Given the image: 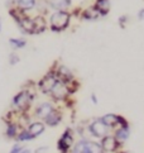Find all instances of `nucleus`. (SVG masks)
Segmentation results:
<instances>
[{"label":"nucleus","mask_w":144,"mask_h":153,"mask_svg":"<svg viewBox=\"0 0 144 153\" xmlns=\"http://www.w3.org/2000/svg\"><path fill=\"white\" fill-rule=\"evenodd\" d=\"M27 129H28V132L34 137V138H37V137H39L44 133V130H46V124H44L42 120L36 119V120H32L29 123Z\"/></svg>","instance_id":"nucleus-12"},{"label":"nucleus","mask_w":144,"mask_h":153,"mask_svg":"<svg viewBox=\"0 0 144 153\" xmlns=\"http://www.w3.org/2000/svg\"><path fill=\"white\" fill-rule=\"evenodd\" d=\"M8 61H9V65H10V66H15V65H18V63H19V61H20V57H19V54L16 53L15 51H13L12 53L9 54Z\"/></svg>","instance_id":"nucleus-25"},{"label":"nucleus","mask_w":144,"mask_h":153,"mask_svg":"<svg viewBox=\"0 0 144 153\" xmlns=\"http://www.w3.org/2000/svg\"><path fill=\"white\" fill-rule=\"evenodd\" d=\"M68 153H73V152H72V151H70V152H68Z\"/></svg>","instance_id":"nucleus-36"},{"label":"nucleus","mask_w":144,"mask_h":153,"mask_svg":"<svg viewBox=\"0 0 144 153\" xmlns=\"http://www.w3.org/2000/svg\"><path fill=\"white\" fill-rule=\"evenodd\" d=\"M62 120H63V111L61 110L59 108L56 106L46 118L42 120V122L46 124V127L53 128V127H57V125H59Z\"/></svg>","instance_id":"nucleus-10"},{"label":"nucleus","mask_w":144,"mask_h":153,"mask_svg":"<svg viewBox=\"0 0 144 153\" xmlns=\"http://www.w3.org/2000/svg\"><path fill=\"white\" fill-rule=\"evenodd\" d=\"M48 147L47 146H42V147H38V148L34 151V153H47L48 152Z\"/></svg>","instance_id":"nucleus-29"},{"label":"nucleus","mask_w":144,"mask_h":153,"mask_svg":"<svg viewBox=\"0 0 144 153\" xmlns=\"http://www.w3.org/2000/svg\"><path fill=\"white\" fill-rule=\"evenodd\" d=\"M118 127H123V128H128V127H130L128 120H126L123 115H119V114H118Z\"/></svg>","instance_id":"nucleus-27"},{"label":"nucleus","mask_w":144,"mask_h":153,"mask_svg":"<svg viewBox=\"0 0 144 153\" xmlns=\"http://www.w3.org/2000/svg\"><path fill=\"white\" fill-rule=\"evenodd\" d=\"M86 129H87L88 134H90L92 138H96V139H101L102 137L109 134V128L102 123V120L100 118L92 119L91 122L86 125Z\"/></svg>","instance_id":"nucleus-5"},{"label":"nucleus","mask_w":144,"mask_h":153,"mask_svg":"<svg viewBox=\"0 0 144 153\" xmlns=\"http://www.w3.org/2000/svg\"><path fill=\"white\" fill-rule=\"evenodd\" d=\"M9 46L12 48L13 51H18V50H23V48L27 46V39L22 37H18V38H10L9 39Z\"/></svg>","instance_id":"nucleus-20"},{"label":"nucleus","mask_w":144,"mask_h":153,"mask_svg":"<svg viewBox=\"0 0 144 153\" xmlns=\"http://www.w3.org/2000/svg\"><path fill=\"white\" fill-rule=\"evenodd\" d=\"M100 17L101 15L99 14V12L95 9L94 5H91V7H88L86 9H82L81 10V15H80V18L84 19V20H96Z\"/></svg>","instance_id":"nucleus-16"},{"label":"nucleus","mask_w":144,"mask_h":153,"mask_svg":"<svg viewBox=\"0 0 144 153\" xmlns=\"http://www.w3.org/2000/svg\"><path fill=\"white\" fill-rule=\"evenodd\" d=\"M100 119L102 120V123L109 128V130L110 129L114 130L115 128H118V114L109 113V114H105V115H102Z\"/></svg>","instance_id":"nucleus-19"},{"label":"nucleus","mask_w":144,"mask_h":153,"mask_svg":"<svg viewBox=\"0 0 144 153\" xmlns=\"http://www.w3.org/2000/svg\"><path fill=\"white\" fill-rule=\"evenodd\" d=\"M75 144V130L72 128H66L62 135L57 142V149L59 153H68Z\"/></svg>","instance_id":"nucleus-4"},{"label":"nucleus","mask_w":144,"mask_h":153,"mask_svg":"<svg viewBox=\"0 0 144 153\" xmlns=\"http://www.w3.org/2000/svg\"><path fill=\"white\" fill-rule=\"evenodd\" d=\"M126 23H128V17H126V15H121V17L119 18V24H120V27H121V28H125Z\"/></svg>","instance_id":"nucleus-28"},{"label":"nucleus","mask_w":144,"mask_h":153,"mask_svg":"<svg viewBox=\"0 0 144 153\" xmlns=\"http://www.w3.org/2000/svg\"><path fill=\"white\" fill-rule=\"evenodd\" d=\"M65 1H66V3H68V4L71 5V3H72V0H65Z\"/></svg>","instance_id":"nucleus-34"},{"label":"nucleus","mask_w":144,"mask_h":153,"mask_svg":"<svg viewBox=\"0 0 144 153\" xmlns=\"http://www.w3.org/2000/svg\"><path fill=\"white\" fill-rule=\"evenodd\" d=\"M90 99H91V102L94 104V105H97V102H99V99H97V96H96L95 94H91Z\"/></svg>","instance_id":"nucleus-30"},{"label":"nucleus","mask_w":144,"mask_h":153,"mask_svg":"<svg viewBox=\"0 0 144 153\" xmlns=\"http://www.w3.org/2000/svg\"><path fill=\"white\" fill-rule=\"evenodd\" d=\"M94 7H95V9L101 17H105V15L109 14L110 9H111V1L110 0H95Z\"/></svg>","instance_id":"nucleus-15"},{"label":"nucleus","mask_w":144,"mask_h":153,"mask_svg":"<svg viewBox=\"0 0 144 153\" xmlns=\"http://www.w3.org/2000/svg\"><path fill=\"white\" fill-rule=\"evenodd\" d=\"M71 18L72 17L68 10H56L49 17V28L56 33L63 32L70 27Z\"/></svg>","instance_id":"nucleus-2"},{"label":"nucleus","mask_w":144,"mask_h":153,"mask_svg":"<svg viewBox=\"0 0 144 153\" xmlns=\"http://www.w3.org/2000/svg\"><path fill=\"white\" fill-rule=\"evenodd\" d=\"M54 108L56 106L53 105V102H51V101H42L34 108V110H33V117H34L36 119H38V120H43Z\"/></svg>","instance_id":"nucleus-9"},{"label":"nucleus","mask_w":144,"mask_h":153,"mask_svg":"<svg viewBox=\"0 0 144 153\" xmlns=\"http://www.w3.org/2000/svg\"><path fill=\"white\" fill-rule=\"evenodd\" d=\"M87 149H88V153H104L100 146V142H96L92 139H87Z\"/></svg>","instance_id":"nucleus-24"},{"label":"nucleus","mask_w":144,"mask_h":153,"mask_svg":"<svg viewBox=\"0 0 144 153\" xmlns=\"http://www.w3.org/2000/svg\"><path fill=\"white\" fill-rule=\"evenodd\" d=\"M34 99H36L34 95H32L30 92L22 89L12 99V110L16 113H29L33 106Z\"/></svg>","instance_id":"nucleus-1"},{"label":"nucleus","mask_w":144,"mask_h":153,"mask_svg":"<svg viewBox=\"0 0 144 153\" xmlns=\"http://www.w3.org/2000/svg\"><path fill=\"white\" fill-rule=\"evenodd\" d=\"M49 96H51L52 100L56 101V102H65L72 95L70 94L67 85H66L65 82H62V81L58 80L57 84L54 85V87L52 89V91L49 92Z\"/></svg>","instance_id":"nucleus-6"},{"label":"nucleus","mask_w":144,"mask_h":153,"mask_svg":"<svg viewBox=\"0 0 144 153\" xmlns=\"http://www.w3.org/2000/svg\"><path fill=\"white\" fill-rule=\"evenodd\" d=\"M25 148V147L23 146V144H20L19 142H16L15 144H13V147L10 148V151H9V153H20L22 151H23Z\"/></svg>","instance_id":"nucleus-26"},{"label":"nucleus","mask_w":144,"mask_h":153,"mask_svg":"<svg viewBox=\"0 0 144 153\" xmlns=\"http://www.w3.org/2000/svg\"><path fill=\"white\" fill-rule=\"evenodd\" d=\"M113 135L115 137L116 140H118L120 144H124L130 137V127H128V128H123V127L115 128Z\"/></svg>","instance_id":"nucleus-14"},{"label":"nucleus","mask_w":144,"mask_h":153,"mask_svg":"<svg viewBox=\"0 0 144 153\" xmlns=\"http://www.w3.org/2000/svg\"><path fill=\"white\" fill-rule=\"evenodd\" d=\"M33 139H36V138L28 132V129L27 128L20 129L18 135L15 137V142H19V143H23V142H30Z\"/></svg>","instance_id":"nucleus-22"},{"label":"nucleus","mask_w":144,"mask_h":153,"mask_svg":"<svg viewBox=\"0 0 144 153\" xmlns=\"http://www.w3.org/2000/svg\"><path fill=\"white\" fill-rule=\"evenodd\" d=\"M57 81H58V77H57L56 72H54V68L51 67L48 70V72L37 82V89L39 90L42 94L49 95V92L52 91L54 85L57 84Z\"/></svg>","instance_id":"nucleus-3"},{"label":"nucleus","mask_w":144,"mask_h":153,"mask_svg":"<svg viewBox=\"0 0 144 153\" xmlns=\"http://www.w3.org/2000/svg\"><path fill=\"white\" fill-rule=\"evenodd\" d=\"M18 28L23 34H34V25H33V18L24 13L22 17L15 22Z\"/></svg>","instance_id":"nucleus-8"},{"label":"nucleus","mask_w":144,"mask_h":153,"mask_svg":"<svg viewBox=\"0 0 144 153\" xmlns=\"http://www.w3.org/2000/svg\"><path fill=\"white\" fill-rule=\"evenodd\" d=\"M19 130H20L19 125L15 122H5V137H7L8 139L15 140V137L18 135Z\"/></svg>","instance_id":"nucleus-17"},{"label":"nucleus","mask_w":144,"mask_h":153,"mask_svg":"<svg viewBox=\"0 0 144 153\" xmlns=\"http://www.w3.org/2000/svg\"><path fill=\"white\" fill-rule=\"evenodd\" d=\"M0 32H1V18H0Z\"/></svg>","instance_id":"nucleus-35"},{"label":"nucleus","mask_w":144,"mask_h":153,"mask_svg":"<svg viewBox=\"0 0 144 153\" xmlns=\"http://www.w3.org/2000/svg\"><path fill=\"white\" fill-rule=\"evenodd\" d=\"M33 25H34V34H42L47 30L48 24L44 15L37 14L36 17H33Z\"/></svg>","instance_id":"nucleus-13"},{"label":"nucleus","mask_w":144,"mask_h":153,"mask_svg":"<svg viewBox=\"0 0 144 153\" xmlns=\"http://www.w3.org/2000/svg\"><path fill=\"white\" fill-rule=\"evenodd\" d=\"M34 9L38 10V14L46 15V14H48L51 7H49L48 0H37V1H36V8H34Z\"/></svg>","instance_id":"nucleus-23"},{"label":"nucleus","mask_w":144,"mask_h":153,"mask_svg":"<svg viewBox=\"0 0 144 153\" xmlns=\"http://www.w3.org/2000/svg\"><path fill=\"white\" fill-rule=\"evenodd\" d=\"M100 146L104 153H115L123 147V144H120L113 134H106L105 137H102L100 139Z\"/></svg>","instance_id":"nucleus-7"},{"label":"nucleus","mask_w":144,"mask_h":153,"mask_svg":"<svg viewBox=\"0 0 144 153\" xmlns=\"http://www.w3.org/2000/svg\"><path fill=\"white\" fill-rule=\"evenodd\" d=\"M36 1L37 0H13V4L22 12H30L36 8Z\"/></svg>","instance_id":"nucleus-18"},{"label":"nucleus","mask_w":144,"mask_h":153,"mask_svg":"<svg viewBox=\"0 0 144 153\" xmlns=\"http://www.w3.org/2000/svg\"><path fill=\"white\" fill-rule=\"evenodd\" d=\"M115 153H130V152H128V151H121V149H119L118 152H115Z\"/></svg>","instance_id":"nucleus-33"},{"label":"nucleus","mask_w":144,"mask_h":153,"mask_svg":"<svg viewBox=\"0 0 144 153\" xmlns=\"http://www.w3.org/2000/svg\"><path fill=\"white\" fill-rule=\"evenodd\" d=\"M20 153H32V151H30V149H28V148H24V149Z\"/></svg>","instance_id":"nucleus-32"},{"label":"nucleus","mask_w":144,"mask_h":153,"mask_svg":"<svg viewBox=\"0 0 144 153\" xmlns=\"http://www.w3.org/2000/svg\"><path fill=\"white\" fill-rule=\"evenodd\" d=\"M52 67L54 68V72H56L58 80L62 81V82H68V81H71L72 79H75V75L72 74V71L66 66V65L54 62V65Z\"/></svg>","instance_id":"nucleus-11"},{"label":"nucleus","mask_w":144,"mask_h":153,"mask_svg":"<svg viewBox=\"0 0 144 153\" xmlns=\"http://www.w3.org/2000/svg\"><path fill=\"white\" fill-rule=\"evenodd\" d=\"M48 3L51 9H53L54 12L56 10H68L70 8V4L66 3L65 0H48Z\"/></svg>","instance_id":"nucleus-21"},{"label":"nucleus","mask_w":144,"mask_h":153,"mask_svg":"<svg viewBox=\"0 0 144 153\" xmlns=\"http://www.w3.org/2000/svg\"><path fill=\"white\" fill-rule=\"evenodd\" d=\"M138 19L139 20H144V9H140L139 13H138Z\"/></svg>","instance_id":"nucleus-31"}]
</instances>
